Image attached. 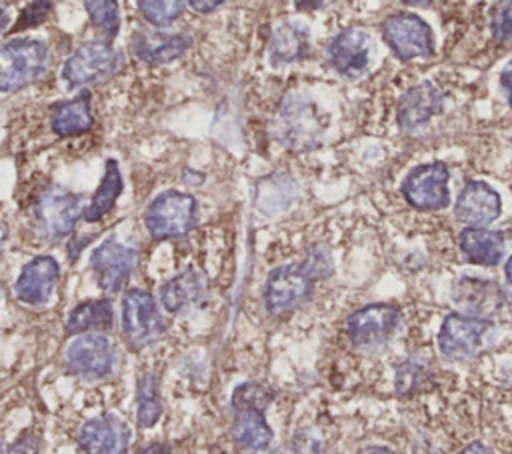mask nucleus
<instances>
[{
  "label": "nucleus",
  "mask_w": 512,
  "mask_h": 454,
  "mask_svg": "<svg viewBox=\"0 0 512 454\" xmlns=\"http://www.w3.org/2000/svg\"><path fill=\"white\" fill-rule=\"evenodd\" d=\"M304 268L312 274V276H326L330 272V258L328 252L322 250L320 246L312 248L308 252V260L304 262Z\"/></svg>",
  "instance_id": "nucleus-35"
},
{
  "label": "nucleus",
  "mask_w": 512,
  "mask_h": 454,
  "mask_svg": "<svg viewBox=\"0 0 512 454\" xmlns=\"http://www.w3.org/2000/svg\"><path fill=\"white\" fill-rule=\"evenodd\" d=\"M500 84H502V88L506 90V98H508V102H510V106H512V62H508L506 68L502 70Z\"/></svg>",
  "instance_id": "nucleus-36"
},
{
  "label": "nucleus",
  "mask_w": 512,
  "mask_h": 454,
  "mask_svg": "<svg viewBox=\"0 0 512 454\" xmlns=\"http://www.w3.org/2000/svg\"><path fill=\"white\" fill-rule=\"evenodd\" d=\"M80 216H84L80 196L52 186L40 194L32 208V230L44 242H56L74 230Z\"/></svg>",
  "instance_id": "nucleus-2"
},
{
  "label": "nucleus",
  "mask_w": 512,
  "mask_h": 454,
  "mask_svg": "<svg viewBox=\"0 0 512 454\" xmlns=\"http://www.w3.org/2000/svg\"><path fill=\"white\" fill-rule=\"evenodd\" d=\"M464 258L472 264L496 266L504 256V234L488 228H464L458 238Z\"/></svg>",
  "instance_id": "nucleus-23"
},
{
  "label": "nucleus",
  "mask_w": 512,
  "mask_h": 454,
  "mask_svg": "<svg viewBox=\"0 0 512 454\" xmlns=\"http://www.w3.org/2000/svg\"><path fill=\"white\" fill-rule=\"evenodd\" d=\"M120 62L118 52L100 40H88L80 44L62 66V80L68 88L100 82L116 72Z\"/></svg>",
  "instance_id": "nucleus-7"
},
{
  "label": "nucleus",
  "mask_w": 512,
  "mask_h": 454,
  "mask_svg": "<svg viewBox=\"0 0 512 454\" xmlns=\"http://www.w3.org/2000/svg\"><path fill=\"white\" fill-rule=\"evenodd\" d=\"M122 330L134 348H144L164 334V320L158 312L156 300L148 292L132 288L124 294Z\"/></svg>",
  "instance_id": "nucleus-8"
},
{
  "label": "nucleus",
  "mask_w": 512,
  "mask_h": 454,
  "mask_svg": "<svg viewBox=\"0 0 512 454\" xmlns=\"http://www.w3.org/2000/svg\"><path fill=\"white\" fill-rule=\"evenodd\" d=\"M264 408L234 404L232 438L240 450L258 452L264 450L272 440V428L264 420Z\"/></svg>",
  "instance_id": "nucleus-22"
},
{
  "label": "nucleus",
  "mask_w": 512,
  "mask_h": 454,
  "mask_svg": "<svg viewBox=\"0 0 512 454\" xmlns=\"http://www.w3.org/2000/svg\"><path fill=\"white\" fill-rule=\"evenodd\" d=\"M114 324V308L110 298L86 300L74 306L66 320V330L70 334H80L86 330H110Z\"/></svg>",
  "instance_id": "nucleus-27"
},
{
  "label": "nucleus",
  "mask_w": 512,
  "mask_h": 454,
  "mask_svg": "<svg viewBox=\"0 0 512 454\" xmlns=\"http://www.w3.org/2000/svg\"><path fill=\"white\" fill-rule=\"evenodd\" d=\"M492 34L498 42L512 40V2H502L492 14Z\"/></svg>",
  "instance_id": "nucleus-33"
},
{
  "label": "nucleus",
  "mask_w": 512,
  "mask_h": 454,
  "mask_svg": "<svg viewBox=\"0 0 512 454\" xmlns=\"http://www.w3.org/2000/svg\"><path fill=\"white\" fill-rule=\"evenodd\" d=\"M382 36L400 60L428 58L434 54V34L430 26L412 12L390 14L382 22Z\"/></svg>",
  "instance_id": "nucleus-6"
},
{
  "label": "nucleus",
  "mask_w": 512,
  "mask_h": 454,
  "mask_svg": "<svg viewBox=\"0 0 512 454\" xmlns=\"http://www.w3.org/2000/svg\"><path fill=\"white\" fill-rule=\"evenodd\" d=\"M424 378V368L416 360H406L396 372V388L400 394H408L418 388Z\"/></svg>",
  "instance_id": "nucleus-32"
},
{
  "label": "nucleus",
  "mask_w": 512,
  "mask_h": 454,
  "mask_svg": "<svg viewBox=\"0 0 512 454\" xmlns=\"http://www.w3.org/2000/svg\"><path fill=\"white\" fill-rule=\"evenodd\" d=\"M196 200L178 190L160 192L144 212V224L152 238L170 240L180 238L196 224Z\"/></svg>",
  "instance_id": "nucleus-3"
},
{
  "label": "nucleus",
  "mask_w": 512,
  "mask_h": 454,
  "mask_svg": "<svg viewBox=\"0 0 512 454\" xmlns=\"http://www.w3.org/2000/svg\"><path fill=\"white\" fill-rule=\"evenodd\" d=\"M276 140L294 152H308L320 146L326 132V118L316 102L292 92L276 110L272 124Z\"/></svg>",
  "instance_id": "nucleus-1"
},
{
  "label": "nucleus",
  "mask_w": 512,
  "mask_h": 454,
  "mask_svg": "<svg viewBox=\"0 0 512 454\" xmlns=\"http://www.w3.org/2000/svg\"><path fill=\"white\" fill-rule=\"evenodd\" d=\"M50 10H52V4H50V2H34V4H28V6L22 10L18 22L14 24L16 30L42 24V22L48 18Z\"/></svg>",
  "instance_id": "nucleus-34"
},
{
  "label": "nucleus",
  "mask_w": 512,
  "mask_h": 454,
  "mask_svg": "<svg viewBox=\"0 0 512 454\" xmlns=\"http://www.w3.org/2000/svg\"><path fill=\"white\" fill-rule=\"evenodd\" d=\"M296 190V182L288 174H270L256 186V208L266 216H274L292 204Z\"/></svg>",
  "instance_id": "nucleus-26"
},
{
  "label": "nucleus",
  "mask_w": 512,
  "mask_h": 454,
  "mask_svg": "<svg viewBox=\"0 0 512 454\" xmlns=\"http://www.w3.org/2000/svg\"><path fill=\"white\" fill-rule=\"evenodd\" d=\"M120 192H122V174H120L118 162L108 158L106 168H104V176H102L96 192L92 194L86 210H84V220L86 222H96L102 216H106L114 208Z\"/></svg>",
  "instance_id": "nucleus-28"
},
{
  "label": "nucleus",
  "mask_w": 512,
  "mask_h": 454,
  "mask_svg": "<svg viewBox=\"0 0 512 454\" xmlns=\"http://www.w3.org/2000/svg\"><path fill=\"white\" fill-rule=\"evenodd\" d=\"M310 48V30L298 22H282L274 28L268 54L272 64H290L302 60Z\"/></svg>",
  "instance_id": "nucleus-25"
},
{
  "label": "nucleus",
  "mask_w": 512,
  "mask_h": 454,
  "mask_svg": "<svg viewBox=\"0 0 512 454\" xmlns=\"http://www.w3.org/2000/svg\"><path fill=\"white\" fill-rule=\"evenodd\" d=\"M490 322L466 314H448L438 332V348L450 360H468L482 346Z\"/></svg>",
  "instance_id": "nucleus-13"
},
{
  "label": "nucleus",
  "mask_w": 512,
  "mask_h": 454,
  "mask_svg": "<svg viewBox=\"0 0 512 454\" xmlns=\"http://www.w3.org/2000/svg\"><path fill=\"white\" fill-rule=\"evenodd\" d=\"M326 56L342 76H358L370 62V34L362 28H346L332 38Z\"/></svg>",
  "instance_id": "nucleus-16"
},
{
  "label": "nucleus",
  "mask_w": 512,
  "mask_h": 454,
  "mask_svg": "<svg viewBox=\"0 0 512 454\" xmlns=\"http://www.w3.org/2000/svg\"><path fill=\"white\" fill-rule=\"evenodd\" d=\"M84 8L92 20V24L108 38L112 40L118 34L120 28V12H118V4L112 0H88L84 2Z\"/></svg>",
  "instance_id": "nucleus-30"
},
{
  "label": "nucleus",
  "mask_w": 512,
  "mask_h": 454,
  "mask_svg": "<svg viewBox=\"0 0 512 454\" xmlns=\"http://www.w3.org/2000/svg\"><path fill=\"white\" fill-rule=\"evenodd\" d=\"M60 278V266L52 256H34L22 266L14 284V294L26 304H44L52 296Z\"/></svg>",
  "instance_id": "nucleus-18"
},
{
  "label": "nucleus",
  "mask_w": 512,
  "mask_h": 454,
  "mask_svg": "<svg viewBox=\"0 0 512 454\" xmlns=\"http://www.w3.org/2000/svg\"><path fill=\"white\" fill-rule=\"evenodd\" d=\"M504 274H506V280H508V284L512 286V256L506 260V264H504Z\"/></svg>",
  "instance_id": "nucleus-41"
},
{
  "label": "nucleus",
  "mask_w": 512,
  "mask_h": 454,
  "mask_svg": "<svg viewBox=\"0 0 512 454\" xmlns=\"http://www.w3.org/2000/svg\"><path fill=\"white\" fill-rule=\"evenodd\" d=\"M450 172L442 162L420 164L402 180L400 192L404 200L418 210H442L450 202Z\"/></svg>",
  "instance_id": "nucleus-9"
},
{
  "label": "nucleus",
  "mask_w": 512,
  "mask_h": 454,
  "mask_svg": "<svg viewBox=\"0 0 512 454\" xmlns=\"http://www.w3.org/2000/svg\"><path fill=\"white\" fill-rule=\"evenodd\" d=\"M94 124V116L90 110V92H80L78 96L58 102L52 108L50 126L56 136H74L90 130Z\"/></svg>",
  "instance_id": "nucleus-24"
},
{
  "label": "nucleus",
  "mask_w": 512,
  "mask_h": 454,
  "mask_svg": "<svg viewBox=\"0 0 512 454\" xmlns=\"http://www.w3.org/2000/svg\"><path fill=\"white\" fill-rule=\"evenodd\" d=\"M460 454H494V452L490 448H486L484 444H480V442H472Z\"/></svg>",
  "instance_id": "nucleus-39"
},
{
  "label": "nucleus",
  "mask_w": 512,
  "mask_h": 454,
  "mask_svg": "<svg viewBox=\"0 0 512 454\" xmlns=\"http://www.w3.org/2000/svg\"><path fill=\"white\" fill-rule=\"evenodd\" d=\"M208 294V276L196 268L188 266L174 278L162 284L160 288V302L170 312H184L188 308L198 306L204 302Z\"/></svg>",
  "instance_id": "nucleus-20"
},
{
  "label": "nucleus",
  "mask_w": 512,
  "mask_h": 454,
  "mask_svg": "<svg viewBox=\"0 0 512 454\" xmlns=\"http://www.w3.org/2000/svg\"><path fill=\"white\" fill-rule=\"evenodd\" d=\"M116 350L104 334H82L64 352L66 368L82 378H102L112 372Z\"/></svg>",
  "instance_id": "nucleus-11"
},
{
  "label": "nucleus",
  "mask_w": 512,
  "mask_h": 454,
  "mask_svg": "<svg viewBox=\"0 0 512 454\" xmlns=\"http://www.w3.org/2000/svg\"><path fill=\"white\" fill-rule=\"evenodd\" d=\"M442 102V92L432 82H420L408 88L398 102V126L404 132H414L426 126L436 114L442 112Z\"/></svg>",
  "instance_id": "nucleus-17"
},
{
  "label": "nucleus",
  "mask_w": 512,
  "mask_h": 454,
  "mask_svg": "<svg viewBox=\"0 0 512 454\" xmlns=\"http://www.w3.org/2000/svg\"><path fill=\"white\" fill-rule=\"evenodd\" d=\"M188 46V36L162 30H140L132 36V50L136 58L146 64H168L180 58Z\"/></svg>",
  "instance_id": "nucleus-21"
},
{
  "label": "nucleus",
  "mask_w": 512,
  "mask_h": 454,
  "mask_svg": "<svg viewBox=\"0 0 512 454\" xmlns=\"http://www.w3.org/2000/svg\"><path fill=\"white\" fill-rule=\"evenodd\" d=\"M48 62V48L36 38H12L0 50V88L14 92L36 80Z\"/></svg>",
  "instance_id": "nucleus-4"
},
{
  "label": "nucleus",
  "mask_w": 512,
  "mask_h": 454,
  "mask_svg": "<svg viewBox=\"0 0 512 454\" xmlns=\"http://www.w3.org/2000/svg\"><path fill=\"white\" fill-rule=\"evenodd\" d=\"M400 324V310L394 304H368L346 320L348 336L358 346L384 344Z\"/></svg>",
  "instance_id": "nucleus-14"
},
{
  "label": "nucleus",
  "mask_w": 512,
  "mask_h": 454,
  "mask_svg": "<svg viewBox=\"0 0 512 454\" xmlns=\"http://www.w3.org/2000/svg\"><path fill=\"white\" fill-rule=\"evenodd\" d=\"M138 8L150 24L162 28V26H170L182 14L184 4L178 0H160V2L144 0V2H138Z\"/></svg>",
  "instance_id": "nucleus-31"
},
{
  "label": "nucleus",
  "mask_w": 512,
  "mask_h": 454,
  "mask_svg": "<svg viewBox=\"0 0 512 454\" xmlns=\"http://www.w3.org/2000/svg\"><path fill=\"white\" fill-rule=\"evenodd\" d=\"M358 454H394V452H390L388 448H380V446H368V448H362Z\"/></svg>",
  "instance_id": "nucleus-40"
},
{
  "label": "nucleus",
  "mask_w": 512,
  "mask_h": 454,
  "mask_svg": "<svg viewBox=\"0 0 512 454\" xmlns=\"http://www.w3.org/2000/svg\"><path fill=\"white\" fill-rule=\"evenodd\" d=\"M452 302L462 314L488 320L506 306V292L494 280L460 276L452 284Z\"/></svg>",
  "instance_id": "nucleus-12"
},
{
  "label": "nucleus",
  "mask_w": 512,
  "mask_h": 454,
  "mask_svg": "<svg viewBox=\"0 0 512 454\" xmlns=\"http://www.w3.org/2000/svg\"><path fill=\"white\" fill-rule=\"evenodd\" d=\"M130 428L124 420L104 414L88 420L80 430V446L86 454H122L130 444Z\"/></svg>",
  "instance_id": "nucleus-19"
},
{
  "label": "nucleus",
  "mask_w": 512,
  "mask_h": 454,
  "mask_svg": "<svg viewBox=\"0 0 512 454\" xmlns=\"http://www.w3.org/2000/svg\"><path fill=\"white\" fill-rule=\"evenodd\" d=\"M136 454H170V448L166 444L156 442V444H150L146 448H140Z\"/></svg>",
  "instance_id": "nucleus-38"
},
{
  "label": "nucleus",
  "mask_w": 512,
  "mask_h": 454,
  "mask_svg": "<svg viewBox=\"0 0 512 454\" xmlns=\"http://www.w3.org/2000/svg\"><path fill=\"white\" fill-rule=\"evenodd\" d=\"M314 288V276L304 264H284L268 272L264 284V304L274 316H284L304 304Z\"/></svg>",
  "instance_id": "nucleus-5"
},
{
  "label": "nucleus",
  "mask_w": 512,
  "mask_h": 454,
  "mask_svg": "<svg viewBox=\"0 0 512 454\" xmlns=\"http://www.w3.org/2000/svg\"><path fill=\"white\" fill-rule=\"evenodd\" d=\"M136 402H138V424L142 428H150L156 424V420L162 414V402H160V394H158V380L154 374H144L138 382V394H136Z\"/></svg>",
  "instance_id": "nucleus-29"
},
{
  "label": "nucleus",
  "mask_w": 512,
  "mask_h": 454,
  "mask_svg": "<svg viewBox=\"0 0 512 454\" xmlns=\"http://www.w3.org/2000/svg\"><path fill=\"white\" fill-rule=\"evenodd\" d=\"M188 6H190V8H194V10H198V12H202V14H206V12H212V10H216L218 6H222V2H218V0H214V2H198V0H190V2H188Z\"/></svg>",
  "instance_id": "nucleus-37"
},
{
  "label": "nucleus",
  "mask_w": 512,
  "mask_h": 454,
  "mask_svg": "<svg viewBox=\"0 0 512 454\" xmlns=\"http://www.w3.org/2000/svg\"><path fill=\"white\" fill-rule=\"evenodd\" d=\"M324 2H296V8H322Z\"/></svg>",
  "instance_id": "nucleus-42"
},
{
  "label": "nucleus",
  "mask_w": 512,
  "mask_h": 454,
  "mask_svg": "<svg viewBox=\"0 0 512 454\" xmlns=\"http://www.w3.org/2000/svg\"><path fill=\"white\" fill-rule=\"evenodd\" d=\"M500 194L486 182H468L456 198L454 216L468 228H484L500 214Z\"/></svg>",
  "instance_id": "nucleus-15"
},
{
  "label": "nucleus",
  "mask_w": 512,
  "mask_h": 454,
  "mask_svg": "<svg viewBox=\"0 0 512 454\" xmlns=\"http://www.w3.org/2000/svg\"><path fill=\"white\" fill-rule=\"evenodd\" d=\"M138 264V252L124 246L116 236H108L90 256V268L104 292H118L132 276Z\"/></svg>",
  "instance_id": "nucleus-10"
}]
</instances>
